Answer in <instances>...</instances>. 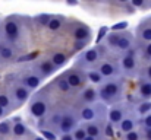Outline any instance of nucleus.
I'll use <instances>...</instances> for the list:
<instances>
[{
    "label": "nucleus",
    "mask_w": 151,
    "mask_h": 140,
    "mask_svg": "<svg viewBox=\"0 0 151 140\" xmlns=\"http://www.w3.org/2000/svg\"><path fill=\"white\" fill-rule=\"evenodd\" d=\"M85 47V41H76L75 43V50H82Z\"/></svg>",
    "instance_id": "obj_42"
},
{
    "label": "nucleus",
    "mask_w": 151,
    "mask_h": 140,
    "mask_svg": "<svg viewBox=\"0 0 151 140\" xmlns=\"http://www.w3.org/2000/svg\"><path fill=\"white\" fill-rule=\"evenodd\" d=\"M97 58H99V50L97 48H91V50L85 51V54H84V60L87 63H94V61H97Z\"/></svg>",
    "instance_id": "obj_15"
},
{
    "label": "nucleus",
    "mask_w": 151,
    "mask_h": 140,
    "mask_svg": "<svg viewBox=\"0 0 151 140\" xmlns=\"http://www.w3.org/2000/svg\"><path fill=\"white\" fill-rule=\"evenodd\" d=\"M119 40H120V35H119V34H116V32H113V34L107 35V41H109V44H110L111 47L117 45Z\"/></svg>",
    "instance_id": "obj_29"
},
{
    "label": "nucleus",
    "mask_w": 151,
    "mask_h": 140,
    "mask_svg": "<svg viewBox=\"0 0 151 140\" xmlns=\"http://www.w3.org/2000/svg\"><path fill=\"white\" fill-rule=\"evenodd\" d=\"M122 67L125 70H132L135 67V58L132 55H125L122 58Z\"/></svg>",
    "instance_id": "obj_18"
},
{
    "label": "nucleus",
    "mask_w": 151,
    "mask_h": 140,
    "mask_svg": "<svg viewBox=\"0 0 151 140\" xmlns=\"http://www.w3.org/2000/svg\"><path fill=\"white\" fill-rule=\"evenodd\" d=\"M109 120L111 124H116V123H120L123 120V111L117 107H113L109 112Z\"/></svg>",
    "instance_id": "obj_6"
},
{
    "label": "nucleus",
    "mask_w": 151,
    "mask_h": 140,
    "mask_svg": "<svg viewBox=\"0 0 151 140\" xmlns=\"http://www.w3.org/2000/svg\"><path fill=\"white\" fill-rule=\"evenodd\" d=\"M82 99L85 101V102H94L96 99H97V92H96V89H93V88H87L84 93H82Z\"/></svg>",
    "instance_id": "obj_16"
},
{
    "label": "nucleus",
    "mask_w": 151,
    "mask_h": 140,
    "mask_svg": "<svg viewBox=\"0 0 151 140\" xmlns=\"http://www.w3.org/2000/svg\"><path fill=\"white\" fill-rule=\"evenodd\" d=\"M116 47L120 48V50H129L131 48V40L126 38V37H120V40H119V43H117Z\"/></svg>",
    "instance_id": "obj_27"
},
{
    "label": "nucleus",
    "mask_w": 151,
    "mask_h": 140,
    "mask_svg": "<svg viewBox=\"0 0 151 140\" xmlns=\"http://www.w3.org/2000/svg\"><path fill=\"white\" fill-rule=\"evenodd\" d=\"M12 131V126L9 121H1L0 123V136H6Z\"/></svg>",
    "instance_id": "obj_26"
},
{
    "label": "nucleus",
    "mask_w": 151,
    "mask_h": 140,
    "mask_svg": "<svg viewBox=\"0 0 151 140\" xmlns=\"http://www.w3.org/2000/svg\"><path fill=\"white\" fill-rule=\"evenodd\" d=\"M59 127H60V130H62L63 134H69V131L73 130V127H75V118L70 114L62 115V121H60Z\"/></svg>",
    "instance_id": "obj_1"
},
{
    "label": "nucleus",
    "mask_w": 151,
    "mask_h": 140,
    "mask_svg": "<svg viewBox=\"0 0 151 140\" xmlns=\"http://www.w3.org/2000/svg\"><path fill=\"white\" fill-rule=\"evenodd\" d=\"M31 114L37 118H41L46 112H47V104L44 101H35L31 104V108H29Z\"/></svg>",
    "instance_id": "obj_2"
},
{
    "label": "nucleus",
    "mask_w": 151,
    "mask_h": 140,
    "mask_svg": "<svg viewBox=\"0 0 151 140\" xmlns=\"http://www.w3.org/2000/svg\"><path fill=\"white\" fill-rule=\"evenodd\" d=\"M145 54H147V55H150V57H151V43H150V44H148L147 47H145Z\"/></svg>",
    "instance_id": "obj_45"
},
{
    "label": "nucleus",
    "mask_w": 151,
    "mask_h": 140,
    "mask_svg": "<svg viewBox=\"0 0 151 140\" xmlns=\"http://www.w3.org/2000/svg\"><path fill=\"white\" fill-rule=\"evenodd\" d=\"M126 140H139V133L135 131V130L126 133Z\"/></svg>",
    "instance_id": "obj_35"
},
{
    "label": "nucleus",
    "mask_w": 151,
    "mask_h": 140,
    "mask_svg": "<svg viewBox=\"0 0 151 140\" xmlns=\"http://www.w3.org/2000/svg\"><path fill=\"white\" fill-rule=\"evenodd\" d=\"M60 140H73V137H72L70 134H63V136H62V139H60Z\"/></svg>",
    "instance_id": "obj_46"
},
{
    "label": "nucleus",
    "mask_w": 151,
    "mask_h": 140,
    "mask_svg": "<svg viewBox=\"0 0 151 140\" xmlns=\"http://www.w3.org/2000/svg\"><path fill=\"white\" fill-rule=\"evenodd\" d=\"M3 115H4V108H1V107H0V118H1Z\"/></svg>",
    "instance_id": "obj_50"
},
{
    "label": "nucleus",
    "mask_w": 151,
    "mask_h": 140,
    "mask_svg": "<svg viewBox=\"0 0 151 140\" xmlns=\"http://www.w3.org/2000/svg\"><path fill=\"white\" fill-rule=\"evenodd\" d=\"M66 80H68V83H69L70 88H78V86L82 83V79H81V76H79L78 73H70V75H68Z\"/></svg>",
    "instance_id": "obj_13"
},
{
    "label": "nucleus",
    "mask_w": 151,
    "mask_h": 140,
    "mask_svg": "<svg viewBox=\"0 0 151 140\" xmlns=\"http://www.w3.org/2000/svg\"><path fill=\"white\" fill-rule=\"evenodd\" d=\"M40 70H41V73H43L44 76H47V75H51V73L56 70V67H54V64H53L51 61L44 60V61L40 63Z\"/></svg>",
    "instance_id": "obj_8"
},
{
    "label": "nucleus",
    "mask_w": 151,
    "mask_h": 140,
    "mask_svg": "<svg viewBox=\"0 0 151 140\" xmlns=\"http://www.w3.org/2000/svg\"><path fill=\"white\" fill-rule=\"evenodd\" d=\"M90 29L87 28V26H84V25H81V26H78L76 29H75V32H73V37H75V40L76 41H87V38L90 37Z\"/></svg>",
    "instance_id": "obj_5"
},
{
    "label": "nucleus",
    "mask_w": 151,
    "mask_h": 140,
    "mask_svg": "<svg viewBox=\"0 0 151 140\" xmlns=\"http://www.w3.org/2000/svg\"><path fill=\"white\" fill-rule=\"evenodd\" d=\"M120 130L123 131V133H129V131H134V129H135V123H134V120L132 118H123L120 123Z\"/></svg>",
    "instance_id": "obj_7"
},
{
    "label": "nucleus",
    "mask_w": 151,
    "mask_h": 140,
    "mask_svg": "<svg viewBox=\"0 0 151 140\" xmlns=\"http://www.w3.org/2000/svg\"><path fill=\"white\" fill-rule=\"evenodd\" d=\"M50 19H51V16L50 15H47V13H43V15H38L37 18H35V21H37V23H40V25H49V22H50Z\"/></svg>",
    "instance_id": "obj_28"
},
{
    "label": "nucleus",
    "mask_w": 151,
    "mask_h": 140,
    "mask_svg": "<svg viewBox=\"0 0 151 140\" xmlns=\"http://www.w3.org/2000/svg\"><path fill=\"white\" fill-rule=\"evenodd\" d=\"M126 28H128V22H126V21H122V22H119V23H114V25L111 26V31L116 32V31H122V29H126Z\"/></svg>",
    "instance_id": "obj_31"
},
{
    "label": "nucleus",
    "mask_w": 151,
    "mask_h": 140,
    "mask_svg": "<svg viewBox=\"0 0 151 140\" xmlns=\"http://www.w3.org/2000/svg\"><path fill=\"white\" fill-rule=\"evenodd\" d=\"M107 31H109V28H107V26H103V28H100V31H99V37H97V40H96L97 43H100L101 38H103V37H106Z\"/></svg>",
    "instance_id": "obj_36"
},
{
    "label": "nucleus",
    "mask_w": 151,
    "mask_h": 140,
    "mask_svg": "<svg viewBox=\"0 0 151 140\" xmlns=\"http://www.w3.org/2000/svg\"><path fill=\"white\" fill-rule=\"evenodd\" d=\"M37 54H28V55H24V57H19L18 61H28V60H32Z\"/></svg>",
    "instance_id": "obj_39"
},
{
    "label": "nucleus",
    "mask_w": 151,
    "mask_h": 140,
    "mask_svg": "<svg viewBox=\"0 0 151 140\" xmlns=\"http://www.w3.org/2000/svg\"><path fill=\"white\" fill-rule=\"evenodd\" d=\"M81 118L84 121H93L96 118V109L91 108V107H85L82 111H81Z\"/></svg>",
    "instance_id": "obj_9"
},
{
    "label": "nucleus",
    "mask_w": 151,
    "mask_h": 140,
    "mask_svg": "<svg viewBox=\"0 0 151 140\" xmlns=\"http://www.w3.org/2000/svg\"><path fill=\"white\" fill-rule=\"evenodd\" d=\"M131 3H132V6H134V7H141V6H144V3H145V1H144V0H132Z\"/></svg>",
    "instance_id": "obj_41"
},
{
    "label": "nucleus",
    "mask_w": 151,
    "mask_h": 140,
    "mask_svg": "<svg viewBox=\"0 0 151 140\" xmlns=\"http://www.w3.org/2000/svg\"><path fill=\"white\" fill-rule=\"evenodd\" d=\"M84 140H97V139H96V137H91V136H87Z\"/></svg>",
    "instance_id": "obj_51"
},
{
    "label": "nucleus",
    "mask_w": 151,
    "mask_h": 140,
    "mask_svg": "<svg viewBox=\"0 0 151 140\" xmlns=\"http://www.w3.org/2000/svg\"><path fill=\"white\" fill-rule=\"evenodd\" d=\"M4 34L9 40H16L19 35V28L15 21H6L4 23Z\"/></svg>",
    "instance_id": "obj_3"
},
{
    "label": "nucleus",
    "mask_w": 151,
    "mask_h": 140,
    "mask_svg": "<svg viewBox=\"0 0 151 140\" xmlns=\"http://www.w3.org/2000/svg\"><path fill=\"white\" fill-rule=\"evenodd\" d=\"M147 76H148V77L151 79V66L148 67V69H147Z\"/></svg>",
    "instance_id": "obj_49"
},
{
    "label": "nucleus",
    "mask_w": 151,
    "mask_h": 140,
    "mask_svg": "<svg viewBox=\"0 0 151 140\" xmlns=\"http://www.w3.org/2000/svg\"><path fill=\"white\" fill-rule=\"evenodd\" d=\"M100 96H101V99H104V101H110V98H109L106 93L103 92V91H100Z\"/></svg>",
    "instance_id": "obj_44"
},
{
    "label": "nucleus",
    "mask_w": 151,
    "mask_h": 140,
    "mask_svg": "<svg viewBox=\"0 0 151 140\" xmlns=\"http://www.w3.org/2000/svg\"><path fill=\"white\" fill-rule=\"evenodd\" d=\"M27 126L25 124H22V123H16V124H13V127H12V133L15 134V136H25L27 134Z\"/></svg>",
    "instance_id": "obj_19"
},
{
    "label": "nucleus",
    "mask_w": 151,
    "mask_h": 140,
    "mask_svg": "<svg viewBox=\"0 0 151 140\" xmlns=\"http://www.w3.org/2000/svg\"><path fill=\"white\" fill-rule=\"evenodd\" d=\"M56 83H57V86H59V89L62 92H69L70 91V86H69V83H68V80L65 77H59L56 80Z\"/></svg>",
    "instance_id": "obj_25"
},
{
    "label": "nucleus",
    "mask_w": 151,
    "mask_h": 140,
    "mask_svg": "<svg viewBox=\"0 0 151 140\" xmlns=\"http://www.w3.org/2000/svg\"><path fill=\"white\" fill-rule=\"evenodd\" d=\"M66 61H68V57H66L63 53H54V54H53V57H51V63L54 64V67L63 66Z\"/></svg>",
    "instance_id": "obj_12"
},
{
    "label": "nucleus",
    "mask_w": 151,
    "mask_h": 140,
    "mask_svg": "<svg viewBox=\"0 0 151 140\" xmlns=\"http://www.w3.org/2000/svg\"><path fill=\"white\" fill-rule=\"evenodd\" d=\"M15 98H16V101L18 102H25L27 99H28V96H29V92L25 89V88H22V86H18L16 89H15Z\"/></svg>",
    "instance_id": "obj_10"
},
{
    "label": "nucleus",
    "mask_w": 151,
    "mask_h": 140,
    "mask_svg": "<svg viewBox=\"0 0 151 140\" xmlns=\"http://www.w3.org/2000/svg\"><path fill=\"white\" fill-rule=\"evenodd\" d=\"M87 76H88V80L93 82V83H100L101 79H103V76H101L97 70H90Z\"/></svg>",
    "instance_id": "obj_24"
},
{
    "label": "nucleus",
    "mask_w": 151,
    "mask_h": 140,
    "mask_svg": "<svg viewBox=\"0 0 151 140\" xmlns=\"http://www.w3.org/2000/svg\"><path fill=\"white\" fill-rule=\"evenodd\" d=\"M9 105H10V99H9V96L4 95V93H0V107H1V108H7Z\"/></svg>",
    "instance_id": "obj_32"
},
{
    "label": "nucleus",
    "mask_w": 151,
    "mask_h": 140,
    "mask_svg": "<svg viewBox=\"0 0 151 140\" xmlns=\"http://www.w3.org/2000/svg\"><path fill=\"white\" fill-rule=\"evenodd\" d=\"M66 4H69V6H76L78 1H75V0H66Z\"/></svg>",
    "instance_id": "obj_47"
},
{
    "label": "nucleus",
    "mask_w": 151,
    "mask_h": 140,
    "mask_svg": "<svg viewBox=\"0 0 151 140\" xmlns=\"http://www.w3.org/2000/svg\"><path fill=\"white\" fill-rule=\"evenodd\" d=\"M34 140H44V139H43V137H35Z\"/></svg>",
    "instance_id": "obj_52"
},
{
    "label": "nucleus",
    "mask_w": 151,
    "mask_h": 140,
    "mask_svg": "<svg viewBox=\"0 0 151 140\" xmlns=\"http://www.w3.org/2000/svg\"><path fill=\"white\" fill-rule=\"evenodd\" d=\"M73 140H84L87 137V133H85V129H76L75 133H73Z\"/></svg>",
    "instance_id": "obj_30"
},
{
    "label": "nucleus",
    "mask_w": 151,
    "mask_h": 140,
    "mask_svg": "<svg viewBox=\"0 0 151 140\" xmlns=\"http://www.w3.org/2000/svg\"><path fill=\"white\" fill-rule=\"evenodd\" d=\"M151 111V101H145L142 104L138 105V114L141 115H148Z\"/></svg>",
    "instance_id": "obj_21"
},
{
    "label": "nucleus",
    "mask_w": 151,
    "mask_h": 140,
    "mask_svg": "<svg viewBox=\"0 0 151 140\" xmlns=\"http://www.w3.org/2000/svg\"><path fill=\"white\" fill-rule=\"evenodd\" d=\"M0 57L4 58V60H9L13 57V51L10 47H4V45H0Z\"/></svg>",
    "instance_id": "obj_23"
},
{
    "label": "nucleus",
    "mask_w": 151,
    "mask_h": 140,
    "mask_svg": "<svg viewBox=\"0 0 151 140\" xmlns=\"http://www.w3.org/2000/svg\"><path fill=\"white\" fill-rule=\"evenodd\" d=\"M101 91L106 93L109 98H113V96H116V95L119 93L120 88H119V85H117L116 82H109V83H106V85L103 86Z\"/></svg>",
    "instance_id": "obj_4"
},
{
    "label": "nucleus",
    "mask_w": 151,
    "mask_h": 140,
    "mask_svg": "<svg viewBox=\"0 0 151 140\" xmlns=\"http://www.w3.org/2000/svg\"><path fill=\"white\" fill-rule=\"evenodd\" d=\"M113 134H114V131H113V127H111V123H110V124H107V127H106V136L111 137Z\"/></svg>",
    "instance_id": "obj_40"
},
{
    "label": "nucleus",
    "mask_w": 151,
    "mask_h": 140,
    "mask_svg": "<svg viewBox=\"0 0 151 140\" xmlns=\"http://www.w3.org/2000/svg\"><path fill=\"white\" fill-rule=\"evenodd\" d=\"M139 95L145 99H150L151 98V82H144L141 83V88H139Z\"/></svg>",
    "instance_id": "obj_17"
},
{
    "label": "nucleus",
    "mask_w": 151,
    "mask_h": 140,
    "mask_svg": "<svg viewBox=\"0 0 151 140\" xmlns=\"http://www.w3.org/2000/svg\"><path fill=\"white\" fill-rule=\"evenodd\" d=\"M41 137L44 140H57L56 134L51 133V131H49V130H41Z\"/></svg>",
    "instance_id": "obj_33"
},
{
    "label": "nucleus",
    "mask_w": 151,
    "mask_h": 140,
    "mask_svg": "<svg viewBox=\"0 0 151 140\" xmlns=\"http://www.w3.org/2000/svg\"><path fill=\"white\" fill-rule=\"evenodd\" d=\"M62 22H63L62 18H51L49 25H47V28H49L50 31H57V29L62 26Z\"/></svg>",
    "instance_id": "obj_22"
},
{
    "label": "nucleus",
    "mask_w": 151,
    "mask_h": 140,
    "mask_svg": "<svg viewBox=\"0 0 151 140\" xmlns=\"http://www.w3.org/2000/svg\"><path fill=\"white\" fill-rule=\"evenodd\" d=\"M25 85L28 86V88H31V89H35V88H38L40 86V83H41V79L38 77V76H34V75H31V76H28V77H25Z\"/></svg>",
    "instance_id": "obj_14"
},
{
    "label": "nucleus",
    "mask_w": 151,
    "mask_h": 140,
    "mask_svg": "<svg viewBox=\"0 0 151 140\" xmlns=\"http://www.w3.org/2000/svg\"><path fill=\"white\" fill-rule=\"evenodd\" d=\"M114 66L113 64H110V63H103L100 66V70H99V73H100L101 76H106V77H109V76H111V75H114Z\"/></svg>",
    "instance_id": "obj_11"
},
{
    "label": "nucleus",
    "mask_w": 151,
    "mask_h": 140,
    "mask_svg": "<svg viewBox=\"0 0 151 140\" xmlns=\"http://www.w3.org/2000/svg\"><path fill=\"white\" fill-rule=\"evenodd\" d=\"M141 37H142V40L150 41V43H151V28H145V29H142Z\"/></svg>",
    "instance_id": "obj_34"
},
{
    "label": "nucleus",
    "mask_w": 151,
    "mask_h": 140,
    "mask_svg": "<svg viewBox=\"0 0 151 140\" xmlns=\"http://www.w3.org/2000/svg\"><path fill=\"white\" fill-rule=\"evenodd\" d=\"M85 133H87V136L97 137V136L100 134V129H99V126H97V124H93V123H90V124L85 127Z\"/></svg>",
    "instance_id": "obj_20"
},
{
    "label": "nucleus",
    "mask_w": 151,
    "mask_h": 140,
    "mask_svg": "<svg viewBox=\"0 0 151 140\" xmlns=\"http://www.w3.org/2000/svg\"><path fill=\"white\" fill-rule=\"evenodd\" d=\"M13 123L16 124V123H22L21 121V117H13Z\"/></svg>",
    "instance_id": "obj_48"
},
{
    "label": "nucleus",
    "mask_w": 151,
    "mask_h": 140,
    "mask_svg": "<svg viewBox=\"0 0 151 140\" xmlns=\"http://www.w3.org/2000/svg\"><path fill=\"white\" fill-rule=\"evenodd\" d=\"M142 124L145 126V129H151V114H148V115H145V117H144Z\"/></svg>",
    "instance_id": "obj_37"
},
{
    "label": "nucleus",
    "mask_w": 151,
    "mask_h": 140,
    "mask_svg": "<svg viewBox=\"0 0 151 140\" xmlns=\"http://www.w3.org/2000/svg\"><path fill=\"white\" fill-rule=\"evenodd\" d=\"M60 121H62V115L60 114H54L51 117V124H60Z\"/></svg>",
    "instance_id": "obj_38"
},
{
    "label": "nucleus",
    "mask_w": 151,
    "mask_h": 140,
    "mask_svg": "<svg viewBox=\"0 0 151 140\" xmlns=\"http://www.w3.org/2000/svg\"><path fill=\"white\" fill-rule=\"evenodd\" d=\"M145 139L151 140V129H145Z\"/></svg>",
    "instance_id": "obj_43"
}]
</instances>
